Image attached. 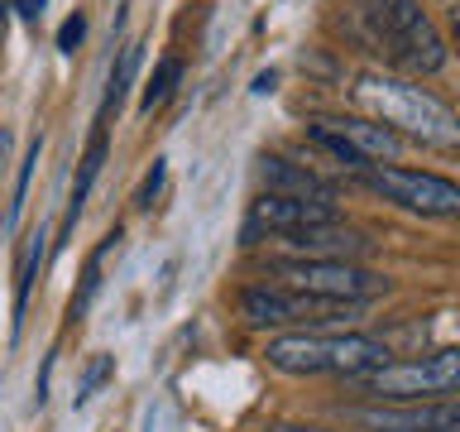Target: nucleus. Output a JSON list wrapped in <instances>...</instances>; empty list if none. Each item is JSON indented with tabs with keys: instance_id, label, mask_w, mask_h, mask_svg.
<instances>
[{
	"instance_id": "4468645a",
	"label": "nucleus",
	"mask_w": 460,
	"mask_h": 432,
	"mask_svg": "<svg viewBox=\"0 0 460 432\" xmlns=\"http://www.w3.org/2000/svg\"><path fill=\"white\" fill-rule=\"evenodd\" d=\"M43 250H49V230H34L29 236V250H24V265H20V288H14V317L24 312V302H29V288H34V274H39V265H43Z\"/></svg>"
},
{
	"instance_id": "2eb2a0df",
	"label": "nucleus",
	"mask_w": 460,
	"mask_h": 432,
	"mask_svg": "<svg viewBox=\"0 0 460 432\" xmlns=\"http://www.w3.org/2000/svg\"><path fill=\"white\" fill-rule=\"evenodd\" d=\"M178 82H182V63H178V58H164V63H158V72L149 77V86H144V101H139V106H144V111L164 106Z\"/></svg>"
},
{
	"instance_id": "1a4fd4ad",
	"label": "nucleus",
	"mask_w": 460,
	"mask_h": 432,
	"mask_svg": "<svg viewBox=\"0 0 460 432\" xmlns=\"http://www.w3.org/2000/svg\"><path fill=\"white\" fill-rule=\"evenodd\" d=\"M365 432H460V399H417V403H365L345 409Z\"/></svg>"
},
{
	"instance_id": "6e6552de",
	"label": "nucleus",
	"mask_w": 460,
	"mask_h": 432,
	"mask_svg": "<svg viewBox=\"0 0 460 432\" xmlns=\"http://www.w3.org/2000/svg\"><path fill=\"white\" fill-rule=\"evenodd\" d=\"M341 308H355V302H322L307 293H293V288L279 284H250L240 293V317L250 327H302V322H326Z\"/></svg>"
},
{
	"instance_id": "4be33fe9",
	"label": "nucleus",
	"mask_w": 460,
	"mask_h": 432,
	"mask_svg": "<svg viewBox=\"0 0 460 432\" xmlns=\"http://www.w3.org/2000/svg\"><path fill=\"white\" fill-rule=\"evenodd\" d=\"M451 34H456V39H460V5H456V10H451Z\"/></svg>"
},
{
	"instance_id": "9b49d317",
	"label": "nucleus",
	"mask_w": 460,
	"mask_h": 432,
	"mask_svg": "<svg viewBox=\"0 0 460 432\" xmlns=\"http://www.w3.org/2000/svg\"><path fill=\"white\" fill-rule=\"evenodd\" d=\"M322 125L331 130V135H341L369 168L384 164V158H398V149H402V140L388 125H379V121H359V115H322Z\"/></svg>"
},
{
	"instance_id": "f03ea898",
	"label": "nucleus",
	"mask_w": 460,
	"mask_h": 432,
	"mask_svg": "<svg viewBox=\"0 0 460 432\" xmlns=\"http://www.w3.org/2000/svg\"><path fill=\"white\" fill-rule=\"evenodd\" d=\"M355 14L369 43L398 68V77H422L446 63V43L417 0H355Z\"/></svg>"
},
{
	"instance_id": "6ab92c4d",
	"label": "nucleus",
	"mask_w": 460,
	"mask_h": 432,
	"mask_svg": "<svg viewBox=\"0 0 460 432\" xmlns=\"http://www.w3.org/2000/svg\"><path fill=\"white\" fill-rule=\"evenodd\" d=\"M82 34H86V14L77 10V14H67V20H63V29H58V49L72 53L82 43Z\"/></svg>"
},
{
	"instance_id": "f3484780",
	"label": "nucleus",
	"mask_w": 460,
	"mask_h": 432,
	"mask_svg": "<svg viewBox=\"0 0 460 432\" xmlns=\"http://www.w3.org/2000/svg\"><path fill=\"white\" fill-rule=\"evenodd\" d=\"M135 68H139V43H129V49L120 53V68L111 72V92H106V106H120V96H125L129 77H135Z\"/></svg>"
},
{
	"instance_id": "5701e85b",
	"label": "nucleus",
	"mask_w": 460,
	"mask_h": 432,
	"mask_svg": "<svg viewBox=\"0 0 460 432\" xmlns=\"http://www.w3.org/2000/svg\"><path fill=\"white\" fill-rule=\"evenodd\" d=\"M5 149H10V135H5V130H0V158H5Z\"/></svg>"
},
{
	"instance_id": "ddd939ff",
	"label": "nucleus",
	"mask_w": 460,
	"mask_h": 432,
	"mask_svg": "<svg viewBox=\"0 0 460 432\" xmlns=\"http://www.w3.org/2000/svg\"><path fill=\"white\" fill-rule=\"evenodd\" d=\"M101 164H106V130H96L92 144H86V154L77 158V178H72V202H67V226L82 216V202H86V193H92Z\"/></svg>"
},
{
	"instance_id": "39448f33",
	"label": "nucleus",
	"mask_w": 460,
	"mask_h": 432,
	"mask_svg": "<svg viewBox=\"0 0 460 432\" xmlns=\"http://www.w3.org/2000/svg\"><path fill=\"white\" fill-rule=\"evenodd\" d=\"M269 274L279 279V288H293V293L322 302H365L388 288V279L350 265V259H273Z\"/></svg>"
},
{
	"instance_id": "423d86ee",
	"label": "nucleus",
	"mask_w": 460,
	"mask_h": 432,
	"mask_svg": "<svg viewBox=\"0 0 460 432\" xmlns=\"http://www.w3.org/2000/svg\"><path fill=\"white\" fill-rule=\"evenodd\" d=\"M384 202L417 216H460V183L422 168H398V164H374L359 173Z\"/></svg>"
},
{
	"instance_id": "9d476101",
	"label": "nucleus",
	"mask_w": 460,
	"mask_h": 432,
	"mask_svg": "<svg viewBox=\"0 0 460 432\" xmlns=\"http://www.w3.org/2000/svg\"><path fill=\"white\" fill-rule=\"evenodd\" d=\"M279 250H288V259H355L369 250V240L350 226H307V230H288L279 236Z\"/></svg>"
},
{
	"instance_id": "dca6fc26",
	"label": "nucleus",
	"mask_w": 460,
	"mask_h": 432,
	"mask_svg": "<svg viewBox=\"0 0 460 432\" xmlns=\"http://www.w3.org/2000/svg\"><path fill=\"white\" fill-rule=\"evenodd\" d=\"M115 240H120V236H106V240H101V250H96L92 259H86V274H82V293L72 298V317H82L86 308H92V298H96V288H101V259L111 255V245H115Z\"/></svg>"
},
{
	"instance_id": "412c9836",
	"label": "nucleus",
	"mask_w": 460,
	"mask_h": 432,
	"mask_svg": "<svg viewBox=\"0 0 460 432\" xmlns=\"http://www.w3.org/2000/svg\"><path fill=\"white\" fill-rule=\"evenodd\" d=\"M43 5H49V0H14V10H20L24 20H39V14H43Z\"/></svg>"
},
{
	"instance_id": "0eeeda50",
	"label": "nucleus",
	"mask_w": 460,
	"mask_h": 432,
	"mask_svg": "<svg viewBox=\"0 0 460 432\" xmlns=\"http://www.w3.org/2000/svg\"><path fill=\"white\" fill-rule=\"evenodd\" d=\"M336 202L331 197H283V193H264L250 202V216H244L240 236L244 245L259 240H279L288 230H307V226H331L336 221Z\"/></svg>"
},
{
	"instance_id": "f8f14e48",
	"label": "nucleus",
	"mask_w": 460,
	"mask_h": 432,
	"mask_svg": "<svg viewBox=\"0 0 460 432\" xmlns=\"http://www.w3.org/2000/svg\"><path fill=\"white\" fill-rule=\"evenodd\" d=\"M259 178H264L269 193H283V197H331V187L316 178V173L288 164V158H264V164H259Z\"/></svg>"
},
{
	"instance_id": "20e7f679",
	"label": "nucleus",
	"mask_w": 460,
	"mask_h": 432,
	"mask_svg": "<svg viewBox=\"0 0 460 432\" xmlns=\"http://www.w3.org/2000/svg\"><path fill=\"white\" fill-rule=\"evenodd\" d=\"M374 403H417V399H460V346L417 356V360H388L379 370H365L350 380Z\"/></svg>"
},
{
	"instance_id": "a211bd4d",
	"label": "nucleus",
	"mask_w": 460,
	"mask_h": 432,
	"mask_svg": "<svg viewBox=\"0 0 460 432\" xmlns=\"http://www.w3.org/2000/svg\"><path fill=\"white\" fill-rule=\"evenodd\" d=\"M106 374H111V356H96L92 365H86V374H82V384H77V403H86L96 394L101 384H106Z\"/></svg>"
},
{
	"instance_id": "7ed1b4c3",
	"label": "nucleus",
	"mask_w": 460,
	"mask_h": 432,
	"mask_svg": "<svg viewBox=\"0 0 460 432\" xmlns=\"http://www.w3.org/2000/svg\"><path fill=\"white\" fill-rule=\"evenodd\" d=\"M264 356L283 374H341V380L388 365V346L365 331H293L269 341Z\"/></svg>"
},
{
	"instance_id": "f257e3e1",
	"label": "nucleus",
	"mask_w": 460,
	"mask_h": 432,
	"mask_svg": "<svg viewBox=\"0 0 460 432\" xmlns=\"http://www.w3.org/2000/svg\"><path fill=\"white\" fill-rule=\"evenodd\" d=\"M355 101L369 111V121L388 125L398 140L437 144V149H460V111H451L441 96L398 72H359Z\"/></svg>"
},
{
	"instance_id": "aec40b11",
	"label": "nucleus",
	"mask_w": 460,
	"mask_h": 432,
	"mask_svg": "<svg viewBox=\"0 0 460 432\" xmlns=\"http://www.w3.org/2000/svg\"><path fill=\"white\" fill-rule=\"evenodd\" d=\"M164 158H154V168H149V178L139 183V193H135V207H154V197H158V187H164Z\"/></svg>"
}]
</instances>
